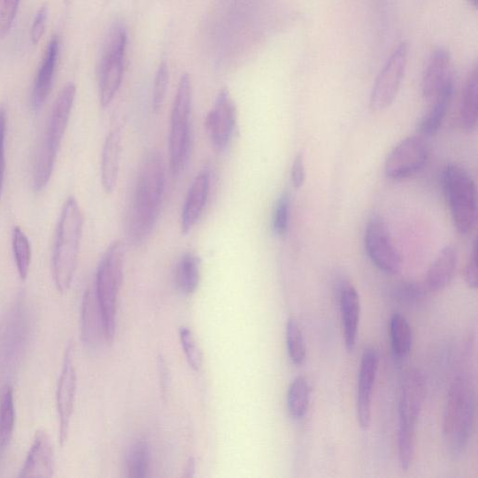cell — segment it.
Masks as SVG:
<instances>
[{
	"instance_id": "cell-1",
	"label": "cell",
	"mask_w": 478,
	"mask_h": 478,
	"mask_svg": "<svg viewBox=\"0 0 478 478\" xmlns=\"http://www.w3.org/2000/svg\"><path fill=\"white\" fill-rule=\"evenodd\" d=\"M166 185V165L159 152L144 158L136 179L128 219V239L135 246L147 242L159 217Z\"/></svg>"
},
{
	"instance_id": "cell-2",
	"label": "cell",
	"mask_w": 478,
	"mask_h": 478,
	"mask_svg": "<svg viewBox=\"0 0 478 478\" xmlns=\"http://www.w3.org/2000/svg\"><path fill=\"white\" fill-rule=\"evenodd\" d=\"M475 390L466 378L452 383L443 414V442L451 457H462L471 440L476 411Z\"/></svg>"
},
{
	"instance_id": "cell-3",
	"label": "cell",
	"mask_w": 478,
	"mask_h": 478,
	"mask_svg": "<svg viewBox=\"0 0 478 478\" xmlns=\"http://www.w3.org/2000/svg\"><path fill=\"white\" fill-rule=\"evenodd\" d=\"M75 96V84H66L50 112L46 132L33 164V188L36 192H42L52 176L58 152L70 121Z\"/></svg>"
},
{
	"instance_id": "cell-4",
	"label": "cell",
	"mask_w": 478,
	"mask_h": 478,
	"mask_svg": "<svg viewBox=\"0 0 478 478\" xmlns=\"http://www.w3.org/2000/svg\"><path fill=\"white\" fill-rule=\"evenodd\" d=\"M83 218L74 197L64 204L53 255V271L56 287L59 293L70 289L76 270Z\"/></svg>"
},
{
	"instance_id": "cell-5",
	"label": "cell",
	"mask_w": 478,
	"mask_h": 478,
	"mask_svg": "<svg viewBox=\"0 0 478 478\" xmlns=\"http://www.w3.org/2000/svg\"><path fill=\"white\" fill-rule=\"evenodd\" d=\"M426 395L423 374L411 369L405 374L399 401L398 455L403 470L413 464L415 451V430Z\"/></svg>"
},
{
	"instance_id": "cell-6",
	"label": "cell",
	"mask_w": 478,
	"mask_h": 478,
	"mask_svg": "<svg viewBox=\"0 0 478 478\" xmlns=\"http://www.w3.org/2000/svg\"><path fill=\"white\" fill-rule=\"evenodd\" d=\"M125 246L113 243L101 259L95 286L96 296L104 318L106 340L112 343L116 332L117 306L124 280Z\"/></svg>"
},
{
	"instance_id": "cell-7",
	"label": "cell",
	"mask_w": 478,
	"mask_h": 478,
	"mask_svg": "<svg viewBox=\"0 0 478 478\" xmlns=\"http://www.w3.org/2000/svg\"><path fill=\"white\" fill-rule=\"evenodd\" d=\"M442 187L454 227L460 235H468L474 228L477 219L474 180L463 167L449 165L443 170Z\"/></svg>"
},
{
	"instance_id": "cell-8",
	"label": "cell",
	"mask_w": 478,
	"mask_h": 478,
	"mask_svg": "<svg viewBox=\"0 0 478 478\" xmlns=\"http://www.w3.org/2000/svg\"><path fill=\"white\" fill-rule=\"evenodd\" d=\"M192 106V81L184 73L180 81L170 121V169L179 175L185 167L190 152V115Z\"/></svg>"
},
{
	"instance_id": "cell-9",
	"label": "cell",
	"mask_w": 478,
	"mask_h": 478,
	"mask_svg": "<svg viewBox=\"0 0 478 478\" xmlns=\"http://www.w3.org/2000/svg\"><path fill=\"white\" fill-rule=\"evenodd\" d=\"M127 45V33L125 27L121 23L114 24L106 39L98 67L99 98L102 107L105 108L112 104L121 87Z\"/></svg>"
},
{
	"instance_id": "cell-10",
	"label": "cell",
	"mask_w": 478,
	"mask_h": 478,
	"mask_svg": "<svg viewBox=\"0 0 478 478\" xmlns=\"http://www.w3.org/2000/svg\"><path fill=\"white\" fill-rule=\"evenodd\" d=\"M365 248L372 264L386 274L396 275L400 271L401 255L380 215H372L367 221Z\"/></svg>"
},
{
	"instance_id": "cell-11",
	"label": "cell",
	"mask_w": 478,
	"mask_h": 478,
	"mask_svg": "<svg viewBox=\"0 0 478 478\" xmlns=\"http://www.w3.org/2000/svg\"><path fill=\"white\" fill-rule=\"evenodd\" d=\"M408 57V46L402 42L394 50L375 80L371 95L370 108L382 112L394 104L405 76Z\"/></svg>"
},
{
	"instance_id": "cell-12",
	"label": "cell",
	"mask_w": 478,
	"mask_h": 478,
	"mask_svg": "<svg viewBox=\"0 0 478 478\" xmlns=\"http://www.w3.org/2000/svg\"><path fill=\"white\" fill-rule=\"evenodd\" d=\"M430 150L420 136H408L390 150L385 161L386 176L403 181L418 174L428 163Z\"/></svg>"
},
{
	"instance_id": "cell-13",
	"label": "cell",
	"mask_w": 478,
	"mask_h": 478,
	"mask_svg": "<svg viewBox=\"0 0 478 478\" xmlns=\"http://www.w3.org/2000/svg\"><path fill=\"white\" fill-rule=\"evenodd\" d=\"M77 391V373L74 365V346L67 347L57 389V407L59 419V442L65 445L70 431Z\"/></svg>"
},
{
	"instance_id": "cell-14",
	"label": "cell",
	"mask_w": 478,
	"mask_h": 478,
	"mask_svg": "<svg viewBox=\"0 0 478 478\" xmlns=\"http://www.w3.org/2000/svg\"><path fill=\"white\" fill-rule=\"evenodd\" d=\"M236 122L235 102L227 89L220 90L214 107L206 119V128L213 146L226 149L234 134Z\"/></svg>"
},
{
	"instance_id": "cell-15",
	"label": "cell",
	"mask_w": 478,
	"mask_h": 478,
	"mask_svg": "<svg viewBox=\"0 0 478 478\" xmlns=\"http://www.w3.org/2000/svg\"><path fill=\"white\" fill-rule=\"evenodd\" d=\"M380 366V355L373 348L366 349L362 356L358 371L357 391V416L362 429L366 430L371 424L372 397Z\"/></svg>"
},
{
	"instance_id": "cell-16",
	"label": "cell",
	"mask_w": 478,
	"mask_h": 478,
	"mask_svg": "<svg viewBox=\"0 0 478 478\" xmlns=\"http://www.w3.org/2000/svg\"><path fill=\"white\" fill-rule=\"evenodd\" d=\"M339 305L345 347L352 351L356 345L361 317V300L357 289L348 281L339 285Z\"/></svg>"
},
{
	"instance_id": "cell-17",
	"label": "cell",
	"mask_w": 478,
	"mask_h": 478,
	"mask_svg": "<svg viewBox=\"0 0 478 478\" xmlns=\"http://www.w3.org/2000/svg\"><path fill=\"white\" fill-rule=\"evenodd\" d=\"M211 173L204 169L197 174L188 193L181 213V232L189 233L200 219L209 198Z\"/></svg>"
},
{
	"instance_id": "cell-18",
	"label": "cell",
	"mask_w": 478,
	"mask_h": 478,
	"mask_svg": "<svg viewBox=\"0 0 478 478\" xmlns=\"http://www.w3.org/2000/svg\"><path fill=\"white\" fill-rule=\"evenodd\" d=\"M54 470L52 442L45 432L40 431L34 439L19 477H50Z\"/></svg>"
},
{
	"instance_id": "cell-19",
	"label": "cell",
	"mask_w": 478,
	"mask_h": 478,
	"mask_svg": "<svg viewBox=\"0 0 478 478\" xmlns=\"http://www.w3.org/2000/svg\"><path fill=\"white\" fill-rule=\"evenodd\" d=\"M59 56V39L55 36L50 40L44 55L39 73L31 96V107L40 111L52 89L55 73Z\"/></svg>"
},
{
	"instance_id": "cell-20",
	"label": "cell",
	"mask_w": 478,
	"mask_h": 478,
	"mask_svg": "<svg viewBox=\"0 0 478 478\" xmlns=\"http://www.w3.org/2000/svg\"><path fill=\"white\" fill-rule=\"evenodd\" d=\"M457 251L452 246L443 248L430 266L423 285L428 293H438L448 287L455 275Z\"/></svg>"
},
{
	"instance_id": "cell-21",
	"label": "cell",
	"mask_w": 478,
	"mask_h": 478,
	"mask_svg": "<svg viewBox=\"0 0 478 478\" xmlns=\"http://www.w3.org/2000/svg\"><path fill=\"white\" fill-rule=\"evenodd\" d=\"M81 335L83 343L92 348L96 347L102 338L106 339L104 318L92 288L88 289L82 299Z\"/></svg>"
},
{
	"instance_id": "cell-22",
	"label": "cell",
	"mask_w": 478,
	"mask_h": 478,
	"mask_svg": "<svg viewBox=\"0 0 478 478\" xmlns=\"http://www.w3.org/2000/svg\"><path fill=\"white\" fill-rule=\"evenodd\" d=\"M451 56L446 49L439 48L433 54L423 75L422 96L433 99L452 78L450 74Z\"/></svg>"
},
{
	"instance_id": "cell-23",
	"label": "cell",
	"mask_w": 478,
	"mask_h": 478,
	"mask_svg": "<svg viewBox=\"0 0 478 478\" xmlns=\"http://www.w3.org/2000/svg\"><path fill=\"white\" fill-rule=\"evenodd\" d=\"M122 157V135L119 129L111 131L102 150L101 181L104 190L112 193L118 181Z\"/></svg>"
},
{
	"instance_id": "cell-24",
	"label": "cell",
	"mask_w": 478,
	"mask_h": 478,
	"mask_svg": "<svg viewBox=\"0 0 478 478\" xmlns=\"http://www.w3.org/2000/svg\"><path fill=\"white\" fill-rule=\"evenodd\" d=\"M454 90L451 78L440 92L433 98V104L422 116L418 124V131L425 136L435 135L442 127L448 113Z\"/></svg>"
},
{
	"instance_id": "cell-25",
	"label": "cell",
	"mask_w": 478,
	"mask_h": 478,
	"mask_svg": "<svg viewBox=\"0 0 478 478\" xmlns=\"http://www.w3.org/2000/svg\"><path fill=\"white\" fill-rule=\"evenodd\" d=\"M389 336L392 355L397 361L405 360L412 348L413 333L411 324L400 313L389 320Z\"/></svg>"
},
{
	"instance_id": "cell-26",
	"label": "cell",
	"mask_w": 478,
	"mask_h": 478,
	"mask_svg": "<svg viewBox=\"0 0 478 478\" xmlns=\"http://www.w3.org/2000/svg\"><path fill=\"white\" fill-rule=\"evenodd\" d=\"M477 68L469 75L460 100L458 123L465 131H473L477 124Z\"/></svg>"
},
{
	"instance_id": "cell-27",
	"label": "cell",
	"mask_w": 478,
	"mask_h": 478,
	"mask_svg": "<svg viewBox=\"0 0 478 478\" xmlns=\"http://www.w3.org/2000/svg\"><path fill=\"white\" fill-rule=\"evenodd\" d=\"M15 423L13 389L5 386L0 392V464L5 456L12 437Z\"/></svg>"
},
{
	"instance_id": "cell-28",
	"label": "cell",
	"mask_w": 478,
	"mask_h": 478,
	"mask_svg": "<svg viewBox=\"0 0 478 478\" xmlns=\"http://www.w3.org/2000/svg\"><path fill=\"white\" fill-rule=\"evenodd\" d=\"M199 258L194 253H186L181 258L175 274V281L179 291L184 296L196 293L200 282Z\"/></svg>"
},
{
	"instance_id": "cell-29",
	"label": "cell",
	"mask_w": 478,
	"mask_h": 478,
	"mask_svg": "<svg viewBox=\"0 0 478 478\" xmlns=\"http://www.w3.org/2000/svg\"><path fill=\"white\" fill-rule=\"evenodd\" d=\"M312 397V386L305 378H297L289 385L287 392V407L289 415L295 420H302L309 412Z\"/></svg>"
},
{
	"instance_id": "cell-30",
	"label": "cell",
	"mask_w": 478,
	"mask_h": 478,
	"mask_svg": "<svg viewBox=\"0 0 478 478\" xmlns=\"http://www.w3.org/2000/svg\"><path fill=\"white\" fill-rule=\"evenodd\" d=\"M150 466V451L143 439L135 441L127 454V469L131 478H145Z\"/></svg>"
},
{
	"instance_id": "cell-31",
	"label": "cell",
	"mask_w": 478,
	"mask_h": 478,
	"mask_svg": "<svg viewBox=\"0 0 478 478\" xmlns=\"http://www.w3.org/2000/svg\"><path fill=\"white\" fill-rule=\"evenodd\" d=\"M286 343L289 360L297 366L305 361L306 350L304 335L297 320L289 318L286 326Z\"/></svg>"
},
{
	"instance_id": "cell-32",
	"label": "cell",
	"mask_w": 478,
	"mask_h": 478,
	"mask_svg": "<svg viewBox=\"0 0 478 478\" xmlns=\"http://www.w3.org/2000/svg\"><path fill=\"white\" fill-rule=\"evenodd\" d=\"M12 243L17 270L20 278L26 280L31 264V246L27 236L19 227L13 228Z\"/></svg>"
},
{
	"instance_id": "cell-33",
	"label": "cell",
	"mask_w": 478,
	"mask_h": 478,
	"mask_svg": "<svg viewBox=\"0 0 478 478\" xmlns=\"http://www.w3.org/2000/svg\"><path fill=\"white\" fill-rule=\"evenodd\" d=\"M289 212H291V198L287 192L279 197L272 216V231L277 236L286 235L289 225Z\"/></svg>"
},
{
	"instance_id": "cell-34",
	"label": "cell",
	"mask_w": 478,
	"mask_h": 478,
	"mask_svg": "<svg viewBox=\"0 0 478 478\" xmlns=\"http://www.w3.org/2000/svg\"><path fill=\"white\" fill-rule=\"evenodd\" d=\"M180 339L188 364L193 370L199 371L203 366V353L193 331L188 328H181Z\"/></svg>"
},
{
	"instance_id": "cell-35",
	"label": "cell",
	"mask_w": 478,
	"mask_h": 478,
	"mask_svg": "<svg viewBox=\"0 0 478 478\" xmlns=\"http://www.w3.org/2000/svg\"><path fill=\"white\" fill-rule=\"evenodd\" d=\"M428 294L422 284L416 282H401L392 291L394 297L400 303L412 305L420 303Z\"/></svg>"
},
{
	"instance_id": "cell-36",
	"label": "cell",
	"mask_w": 478,
	"mask_h": 478,
	"mask_svg": "<svg viewBox=\"0 0 478 478\" xmlns=\"http://www.w3.org/2000/svg\"><path fill=\"white\" fill-rule=\"evenodd\" d=\"M168 82V66L166 62H162L157 73L155 87H153L152 92V110L156 113H158L163 108L164 102L166 96Z\"/></svg>"
},
{
	"instance_id": "cell-37",
	"label": "cell",
	"mask_w": 478,
	"mask_h": 478,
	"mask_svg": "<svg viewBox=\"0 0 478 478\" xmlns=\"http://www.w3.org/2000/svg\"><path fill=\"white\" fill-rule=\"evenodd\" d=\"M20 0H4L0 8V39H4L13 25Z\"/></svg>"
},
{
	"instance_id": "cell-38",
	"label": "cell",
	"mask_w": 478,
	"mask_h": 478,
	"mask_svg": "<svg viewBox=\"0 0 478 478\" xmlns=\"http://www.w3.org/2000/svg\"><path fill=\"white\" fill-rule=\"evenodd\" d=\"M6 112L4 108L0 107V198H2L4 178H5V135L7 127Z\"/></svg>"
},
{
	"instance_id": "cell-39",
	"label": "cell",
	"mask_w": 478,
	"mask_h": 478,
	"mask_svg": "<svg viewBox=\"0 0 478 478\" xmlns=\"http://www.w3.org/2000/svg\"><path fill=\"white\" fill-rule=\"evenodd\" d=\"M48 6L44 4L38 12L35 20L31 28V40L34 45H37L42 41L48 19Z\"/></svg>"
},
{
	"instance_id": "cell-40",
	"label": "cell",
	"mask_w": 478,
	"mask_h": 478,
	"mask_svg": "<svg viewBox=\"0 0 478 478\" xmlns=\"http://www.w3.org/2000/svg\"><path fill=\"white\" fill-rule=\"evenodd\" d=\"M464 277L469 288H477V242L474 239L468 262L465 267Z\"/></svg>"
},
{
	"instance_id": "cell-41",
	"label": "cell",
	"mask_w": 478,
	"mask_h": 478,
	"mask_svg": "<svg viewBox=\"0 0 478 478\" xmlns=\"http://www.w3.org/2000/svg\"><path fill=\"white\" fill-rule=\"evenodd\" d=\"M291 180L293 186L297 190L301 189L305 184V158L301 152L297 153V156L294 159L291 170Z\"/></svg>"
},
{
	"instance_id": "cell-42",
	"label": "cell",
	"mask_w": 478,
	"mask_h": 478,
	"mask_svg": "<svg viewBox=\"0 0 478 478\" xmlns=\"http://www.w3.org/2000/svg\"><path fill=\"white\" fill-rule=\"evenodd\" d=\"M196 472V460L194 458H190L188 460L187 466L184 470V476L187 478L193 477Z\"/></svg>"
},
{
	"instance_id": "cell-43",
	"label": "cell",
	"mask_w": 478,
	"mask_h": 478,
	"mask_svg": "<svg viewBox=\"0 0 478 478\" xmlns=\"http://www.w3.org/2000/svg\"><path fill=\"white\" fill-rule=\"evenodd\" d=\"M469 4L474 7H476L477 0H468Z\"/></svg>"
}]
</instances>
